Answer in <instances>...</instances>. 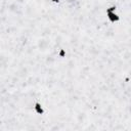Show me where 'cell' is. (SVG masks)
Segmentation results:
<instances>
[{
    "mask_svg": "<svg viewBox=\"0 0 131 131\" xmlns=\"http://www.w3.org/2000/svg\"><path fill=\"white\" fill-rule=\"evenodd\" d=\"M104 8L100 0H60L31 5L0 4V38L53 35L70 45V54L88 56L104 39Z\"/></svg>",
    "mask_w": 131,
    "mask_h": 131,
    "instance_id": "1",
    "label": "cell"
},
{
    "mask_svg": "<svg viewBox=\"0 0 131 131\" xmlns=\"http://www.w3.org/2000/svg\"><path fill=\"white\" fill-rule=\"evenodd\" d=\"M33 108H34V112L37 114V115H44L45 113V108L44 106L42 105V103L40 101H35L34 104H33Z\"/></svg>",
    "mask_w": 131,
    "mask_h": 131,
    "instance_id": "2",
    "label": "cell"
},
{
    "mask_svg": "<svg viewBox=\"0 0 131 131\" xmlns=\"http://www.w3.org/2000/svg\"><path fill=\"white\" fill-rule=\"evenodd\" d=\"M51 3H54V4H58L60 2V0H49Z\"/></svg>",
    "mask_w": 131,
    "mask_h": 131,
    "instance_id": "3",
    "label": "cell"
}]
</instances>
